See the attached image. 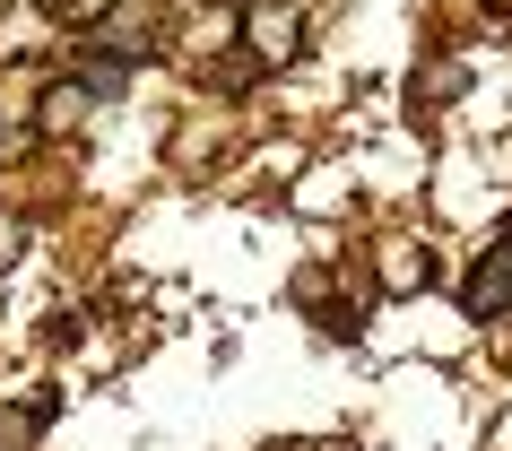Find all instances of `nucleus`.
Listing matches in <instances>:
<instances>
[{"label":"nucleus","mask_w":512,"mask_h":451,"mask_svg":"<svg viewBox=\"0 0 512 451\" xmlns=\"http://www.w3.org/2000/svg\"><path fill=\"white\" fill-rule=\"evenodd\" d=\"M96 105H105V87L87 79V70H61L44 96H35V139H70L96 122Z\"/></svg>","instance_id":"nucleus-1"},{"label":"nucleus","mask_w":512,"mask_h":451,"mask_svg":"<svg viewBox=\"0 0 512 451\" xmlns=\"http://www.w3.org/2000/svg\"><path fill=\"white\" fill-rule=\"evenodd\" d=\"M217 9H235V0H217Z\"/></svg>","instance_id":"nucleus-8"},{"label":"nucleus","mask_w":512,"mask_h":451,"mask_svg":"<svg viewBox=\"0 0 512 451\" xmlns=\"http://www.w3.org/2000/svg\"><path fill=\"white\" fill-rule=\"evenodd\" d=\"M243 53H252V70H287V61L304 53V18H296V0H278V9H252V18H243Z\"/></svg>","instance_id":"nucleus-2"},{"label":"nucleus","mask_w":512,"mask_h":451,"mask_svg":"<svg viewBox=\"0 0 512 451\" xmlns=\"http://www.w3.org/2000/svg\"><path fill=\"white\" fill-rule=\"evenodd\" d=\"M374 269H382V295H417L434 278V261H426V243H417V235H382L374 243Z\"/></svg>","instance_id":"nucleus-5"},{"label":"nucleus","mask_w":512,"mask_h":451,"mask_svg":"<svg viewBox=\"0 0 512 451\" xmlns=\"http://www.w3.org/2000/svg\"><path fill=\"white\" fill-rule=\"evenodd\" d=\"M18 252H27V226H18V217H0V269L18 261Z\"/></svg>","instance_id":"nucleus-7"},{"label":"nucleus","mask_w":512,"mask_h":451,"mask_svg":"<svg viewBox=\"0 0 512 451\" xmlns=\"http://www.w3.org/2000/svg\"><path fill=\"white\" fill-rule=\"evenodd\" d=\"M460 304H469L478 321H504V313H512V226H504L495 243H486V261L469 269V287H460Z\"/></svg>","instance_id":"nucleus-3"},{"label":"nucleus","mask_w":512,"mask_h":451,"mask_svg":"<svg viewBox=\"0 0 512 451\" xmlns=\"http://www.w3.org/2000/svg\"><path fill=\"white\" fill-rule=\"evenodd\" d=\"M27 425H35V408H9L0 417V451H27Z\"/></svg>","instance_id":"nucleus-6"},{"label":"nucleus","mask_w":512,"mask_h":451,"mask_svg":"<svg viewBox=\"0 0 512 451\" xmlns=\"http://www.w3.org/2000/svg\"><path fill=\"white\" fill-rule=\"evenodd\" d=\"M148 18H157V9H139V0L105 9V27L87 35V53H96V61H122V70H131V53H148V44H157V27H148Z\"/></svg>","instance_id":"nucleus-4"}]
</instances>
